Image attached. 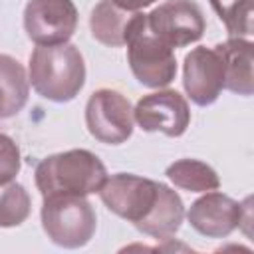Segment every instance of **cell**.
<instances>
[{"label": "cell", "mask_w": 254, "mask_h": 254, "mask_svg": "<svg viewBox=\"0 0 254 254\" xmlns=\"http://www.w3.org/2000/svg\"><path fill=\"white\" fill-rule=\"evenodd\" d=\"M28 81L34 91L56 103H67L85 85V62L75 44L36 46L28 62Z\"/></svg>", "instance_id": "cell-1"}, {"label": "cell", "mask_w": 254, "mask_h": 254, "mask_svg": "<svg viewBox=\"0 0 254 254\" xmlns=\"http://www.w3.org/2000/svg\"><path fill=\"white\" fill-rule=\"evenodd\" d=\"M105 179V165L87 149H69L48 155L34 171V181L42 198L56 194L87 196L97 192Z\"/></svg>", "instance_id": "cell-2"}, {"label": "cell", "mask_w": 254, "mask_h": 254, "mask_svg": "<svg viewBox=\"0 0 254 254\" xmlns=\"http://www.w3.org/2000/svg\"><path fill=\"white\" fill-rule=\"evenodd\" d=\"M127 64L135 79L151 89L167 87L177 75L175 52L159 36L153 34L147 14L137 12L129 24L127 38Z\"/></svg>", "instance_id": "cell-3"}, {"label": "cell", "mask_w": 254, "mask_h": 254, "mask_svg": "<svg viewBox=\"0 0 254 254\" xmlns=\"http://www.w3.org/2000/svg\"><path fill=\"white\" fill-rule=\"evenodd\" d=\"M46 236L62 248L85 246L97 228V216L91 202L79 194L46 196L40 212Z\"/></svg>", "instance_id": "cell-4"}, {"label": "cell", "mask_w": 254, "mask_h": 254, "mask_svg": "<svg viewBox=\"0 0 254 254\" xmlns=\"http://www.w3.org/2000/svg\"><path fill=\"white\" fill-rule=\"evenodd\" d=\"M133 105L117 89H95L85 103V127L105 145H121L133 135Z\"/></svg>", "instance_id": "cell-5"}, {"label": "cell", "mask_w": 254, "mask_h": 254, "mask_svg": "<svg viewBox=\"0 0 254 254\" xmlns=\"http://www.w3.org/2000/svg\"><path fill=\"white\" fill-rule=\"evenodd\" d=\"M97 192L109 212L135 226L153 208L159 183L133 173H115L103 181Z\"/></svg>", "instance_id": "cell-6"}, {"label": "cell", "mask_w": 254, "mask_h": 254, "mask_svg": "<svg viewBox=\"0 0 254 254\" xmlns=\"http://www.w3.org/2000/svg\"><path fill=\"white\" fill-rule=\"evenodd\" d=\"M77 28L73 0H28L24 8V30L36 46L65 44Z\"/></svg>", "instance_id": "cell-7"}, {"label": "cell", "mask_w": 254, "mask_h": 254, "mask_svg": "<svg viewBox=\"0 0 254 254\" xmlns=\"http://www.w3.org/2000/svg\"><path fill=\"white\" fill-rule=\"evenodd\" d=\"M248 200L250 198H246V202H238L224 192L208 190L190 204L187 220L206 238H226L240 228L242 222L250 220Z\"/></svg>", "instance_id": "cell-8"}, {"label": "cell", "mask_w": 254, "mask_h": 254, "mask_svg": "<svg viewBox=\"0 0 254 254\" xmlns=\"http://www.w3.org/2000/svg\"><path fill=\"white\" fill-rule=\"evenodd\" d=\"M147 22L153 34L173 50L198 42L206 30L204 14L192 0H167L147 14Z\"/></svg>", "instance_id": "cell-9"}, {"label": "cell", "mask_w": 254, "mask_h": 254, "mask_svg": "<svg viewBox=\"0 0 254 254\" xmlns=\"http://www.w3.org/2000/svg\"><path fill=\"white\" fill-rule=\"evenodd\" d=\"M133 119L145 133L181 137L190 125V107L175 89H159L143 95L133 107Z\"/></svg>", "instance_id": "cell-10"}, {"label": "cell", "mask_w": 254, "mask_h": 254, "mask_svg": "<svg viewBox=\"0 0 254 254\" xmlns=\"http://www.w3.org/2000/svg\"><path fill=\"white\" fill-rule=\"evenodd\" d=\"M183 87L192 103L212 105L224 89V60L220 50L196 46L183 62Z\"/></svg>", "instance_id": "cell-11"}, {"label": "cell", "mask_w": 254, "mask_h": 254, "mask_svg": "<svg viewBox=\"0 0 254 254\" xmlns=\"http://www.w3.org/2000/svg\"><path fill=\"white\" fill-rule=\"evenodd\" d=\"M185 220V204L177 190L169 185L159 183V194L149 214L135 224V228L155 240L173 238Z\"/></svg>", "instance_id": "cell-12"}, {"label": "cell", "mask_w": 254, "mask_h": 254, "mask_svg": "<svg viewBox=\"0 0 254 254\" xmlns=\"http://www.w3.org/2000/svg\"><path fill=\"white\" fill-rule=\"evenodd\" d=\"M224 60V89L250 97L252 85V64H254V44L248 38H228L216 44Z\"/></svg>", "instance_id": "cell-13"}, {"label": "cell", "mask_w": 254, "mask_h": 254, "mask_svg": "<svg viewBox=\"0 0 254 254\" xmlns=\"http://www.w3.org/2000/svg\"><path fill=\"white\" fill-rule=\"evenodd\" d=\"M137 12H127L119 8L113 0H99L89 14V30L91 36L109 48L125 46L127 30Z\"/></svg>", "instance_id": "cell-14"}, {"label": "cell", "mask_w": 254, "mask_h": 254, "mask_svg": "<svg viewBox=\"0 0 254 254\" xmlns=\"http://www.w3.org/2000/svg\"><path fill=\"white\" fill-rule=\"evenodd\" d=\"M30 81L24 65L8 56L0 54V119L18 115L28 103Z\"/></svg>", "instance_id": "cell-15"}, {"label": "cell", "mask_w": 254, "mask_h": 254, "mask_svg": "<svg viewBox=\"0 0 254 254\" xmlns=\"http://www.w3.org/2000/svg\"><path fill=\"white\" fill-rule=\"evenodd\" d=\"M165 175L175 187L189 192H208L220 187L216 171L198 159H179L167 167Z\"/></svg>", "instance_id": "cell-16"}, {"label": "cell", "mask_w": 254, "mask_h": 254, "mask_svg": "<svg viewBox=\"0 0 254 254\" xmlns=\"http://www.w3.org/2000/svg\"><path fill=\"white\" fill-rule=\"evenodd\" d=\"M32 212V198L24 185L4 183L0 185V228H14L28 220Z\"/></svg>", "instance_id": "cell-17"}, {"label": "cell", "mask_w": 254, "mask_h": 254, "mask_svg": "<svg viewBox=\"0 0 254 254\" xmlns=\"http://www.w3.org/2000/svg\"><path fill=\"white\" fill-rule=\"evenodd\" d=\"M230 38L252 34V0H208Z\"/></svg>", "instance_id": "cell-18"}, {"label": "cell", "mask_w": 254, "mask_h": 254, "mask_svg": "<svg viewBox=\"0 0 254 254\" xmlns=\"http://www.w3.org/2000/svg\"><path fill=\"white\" fill-rule=\"evenodd\" d=\"M20 167H22L20 147L10 135L0 133V185L14 181L16 175L20 173Z\"/></svg>", "instance_id": "cell-19"}, {"label": "cell", "mask_w": 254, "mask_h": 254, "mask_svg": "<svg viewBox=\"0 0 254 254\" xmlns=\"http://www.w3.org/2000/svg\"><path fill=\"white\" fill-rule=\"evenodd\" d=\"M119 8H123V10H127V12H139V10H143V8H147V6H151V4H155L157 0H113Z\"/></svg>", "instance_id": "cell-20"}]
</instances>
